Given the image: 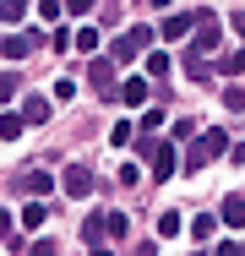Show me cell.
Returning a JSON list of instances; mask_svg holds the SVG:
<instances>
[{
  "instance_id": "6da1fadb",
  "label": "cell",
  "mask_w": 245,
  "mask_h": 256,
  "mask_svg": "<svg viewBox=\"0 0 245 256\" xmlns=\"http://www.w3.org/2000/svg\"><path fill=\"white\" fill-rule=\"evenodd\" d=\"M224 148H229V136H224V131H202V136L191 142V153H186V174H196L202 164H212Z\"/></svg>"
},
{
  "instance_id": "7a4b0ae2",
  "label": "cell",
  "mask_w": 245,
  "mask_h": 256,
  "mask_svg": "<svg viewBox=\"0 0 245 256\" xmlns=\"http://www.w3.org/2000/svg\"><path fill=\"white\" fill-rule=\"evenodd\" d=\"M147 44H152V28H131V33H120V38L109 44V60H114V66H126V60H136Z\"/></svg>"
},
{
  "instance_id": "3957f363",
  "label": "cell",
  "mask_w": 245,
  "mask_h": 256,
  "mask_svg": "<svg viewBox=\"0 0 245 256\" xmlns=\"http://www.w3.org/2000/svg\"><path fill=\"white\" fill-rule=\"evenodd\" d=\"M88 82H93L104 98H120V82H114V60L109 54H98V60H88Z\"/></svg>"
},
{
  "instance_id": "277c9868",
  "label": "cell",
  "mask_w": 245,
  "mask_h": 256,
  "mask_svg": "<svg viewBox=\"0 0 245 256\" xmlns=\"http://www.w3.org/2000/svg\"><path fill=\"white\" fill-rule=\"evenodd\" d=\"M60 186H66V196L88 202V196H93V169H88V164H66V180H60Z\"/></svg>"
},
{
  "instance_id": "5b68a950",
  "label": "cell",
  "mask_w": 245,
  "mask_h": 256,
  "mask_svg": "<svg viewBox=\"0 0 245 256\" xmlns=\"http://www.w3.org/2000/svg\"><path fill=\"white\" fill-rule=\"evenodd\" d=\"M147 169H152V180H169V174L180 169V153H174L169 142H152V158H147Z\"/></svg>"
},
{
  "instance_id": "8992f818",
  "label": "cell",
  "mask_w": 245,
  "mask_h": 256,
  "mask_svg": "<svg viewBox=\"0 0 245 256\" xmlns=\"http://www.w3.org/2000/svg\"><path fill=\"white\" fill-rule=\"evenodd\" d=\"M218 38H224L218 16H212V11H196V54H202V50H218Z\"/></svg>"
},
{
  "instance_id": "52a82bcc",
  "label": "cell",
  "mask_w": 245,
  "mask_h": 256,
  "mask_svg": "<svg viewBox=\"0 0 245 256\" xmlns=\"http://www.w3.org/2000/svg\"><path fill=\"white\" fill-rule=\"evenodd\" d=\"M44 44V33H11V38H0V54L6 60H22L28 50H38Z\"/></svg>"
},
{
  "instance_id": "ba28073f",
  "label": "cell",
  "mask_w": 245,
  "mask_h": 256,
  "mask_svg": "<svg viewBox=\"0 0 245 256\" xmlns=\"http://www.w3.org/2000/svg\"><path fill=\"white\" fill-rule=\"evenodd\" d=\"M16 191H28V196H33V202H38V196H44V191H54V174H44V169H28V174H22V180H16Z\"/></svg>"
},
{
  "instance_id": "9c48e42d",
  "label": "cell",
  "mask_w": 245,
  "mask_h": 256,
  "mask_svg": "<svg viewBox=\"0 0 245 256\" xmlns=\"http://www.w3.org/2000/svg\"><path fill=\"white\" fill-rule=\"evenodd\" d=\"M218 218H224L229 229H245V196H240V191H229V196H224V212H218Z\"/></svg>"
},
{
  "instance_id": "30bf717a",
  "label": "cell",
  "mask_w": 245,
  "mask_h": 256,
  "mask_svg": "<svg viewBox=\"0 0 245 256\" xmlns=\"http://www.w3.org/2000/svg\"><path fill=\"white\" fill-rule=\"evenodd\" d=\"M158 33H164V38H186V33H196V11H191V16H164Z\"/></svg>"
},
{
  "instance_id": "8fae6325",
  "label": "cell",
  "mask_w": 245,
  "mask_h": 256,
  "mask_svg": "<svg viewBox=\"0 0 245 256\" xmlns=\"http://www.w3.org/2000/svg\"><path fill=\"white\" fill-rule=\"evenodd\" d=\"M120 104H147V76H126L120 82Z\"/></svg>"
},
{
  "instance_id": "7c38bea8",
  "label": "cell",
  "mask_w": 245,
  "mask_h": 256,
  "mask_svg": "<svg viewBox=\"0 0 245 256\" xmlns=\"http://www.w3.org/2000/svg\"><path fill=\"white\" fill-rule=\"evenodd\" d=\"M22 120H28V126H44L49 120V98H28L22 104Z\"/></svg>"
},
{
  "instance_id": "4fadbf2b",
  "label": "cell",
  "mask_w": 245,
  "mask_h": 256,
  "mask_svg": "<svg viewBox=\"0 0 245 256\" xmlns=\"http://www.w3.org/2000/svg\"><path fill=\"white\" fill-rule=\"evenodd\" d=\"M22 126H28V120H22L16 109H6V114H0V136H6V142H16V136H22Z\"/></svg>"
},
{
  "instance_id": "5bb4252c",
  "label": "cell",
  "mask_w": 245,
  "mask_h": 256,
  "mask_svg": "<svg viewBox=\"0 0 245 256\" xmlns=\"http://www.w3.org/2000/svg\"><path fill=\"white\" fill-rule=\"evenodd\" d=\"M0 240L11 246V251H22V234H16V224H11V212L0 207Z\"/></svg>"
},
{
  "instance_id": "9a60e30c",
  "label": "cell",
  "mask_w": 245,
  "mask_h": 256,
  "mask_svg": "<svg viewBox=\"0 0 245 256\" xmlns=\"http://www.w3.org/2000/svg\"><path fill=\"white\" fill-rule=\"evenodd\" d=\"M44 218H49L44 202H28V207H22V224H28V229H44Z\"/></svg>"
},
{
  "instance_id": "2e32d148",
  "label": "cell",
  "mask_w": 245,
  "mask_h": 256,
  "mask_svg": "<svg viewBox=\"0 0 245 256\" xmlns=\"http://www.w3.org/2000/svg\"><path fill=\"white\" fill-rule=\"evenodd\" d=\"M212 229H218V218H207V212L191 218V240H212Z\"/></svg>"
},
{
  "instance_id": "e0dca14e",
  "label": "cell",
  "mask_w": 245,
  "mask_h": 256,
  "mask_svg": "<svg viewBox=\"0 0 245 256\" xmlns=\"http://www.w3.org/2000/svg\"><path fill=\"white\" fill-rule=\"evenodd\" d=\"M147 76H169V54H158V50L147 54Z\"/></svg>"
},
{
  "instance_id": "ac0fdd59",
  "label": "cell",
  "mask_w": 245,
  "mask_h": 256,
  "mask_svg": "<svg viewBox=\"0 0 245 256\" xmlns=\"http://www.w3.org/2000/svg\"><path fill=\"white\" fill-rule=\"evenodd\" d=\"M71 38H76V50H98V28H76Z\"/></svg>"
},
{
  "instance_id": "d6986e66",
  "label": "cell",
  "mask_w": 245,
  "mask_h": 256,
  "mask_svg": "<svg viewBox=\"0 0 245 256\" xmlns=\"http://www.w3.org/2000/svg\"><path fill=\"white\" fill-rule=\"evenodd\" d=\"M224 104H229V114H240V109H245V88H229V93H224Z\"/></svg>"
},
{
  "instance_id": "ffe728a7",
  "label": "cell",
  "mask_w": 245,
  "mask_h": 256,
  "mask_svg": "<svg viewBox=\"0 0 245 256\" xmlns=\"http://www.w3.org/2000/svg\"><path fill=\"white\" fill-rule=\"evenodd\" d=\"M104 224H109V234H126V229H131V218H126V212H109Z\"/></svg>"
},
{
  "instance_id": "44dd1931",
  "label": "cell",
  "mask_w": 245,
  "mask_h": 256,
  "mask_svg": "<svg viewBox=\"0 0 245 256\" xmlns=\"http://www.w3.org/2000/svg\"><path fill=\"white\" fill-rule=\"evenodd\" d=\"M158 234H180V212H164L158 218Z\"/></svg>"
},
{
  "instance_id": "7402d4cb",
  "label": "cell",
  "mask_w": 245,
  "mask_h": 256,
  "mask_svg": "<svg viewBox=\"0 0 245 256\" xmlns=\"http://www.w3.org/2000/svg\"><path fill=\"white\" fill-rule=\"evenodd\" d=\"M60 11H66V0H38V16H49V22H54Z\"/></svg>"
},
{
  "instance_id": "603a6c76",
  "label": "cell",
  "mask_w": 245,
  "mask_h": 256,
  "mask_svg": "<svg viewBox=\"0 0 245 256\" xmlns=\"http://www.w3.org/2000/svg\"><path fill=\"white\" fill-rule=\"evenodd\" d=\"M186 76H207V60L202 54H186Z\"/></svg>"
},
{
  "instance_id": "cb8c5ba5",
  "label": "cell",
  "mask_w": 245,
  "mask_h": 256,
  "mask_svg": "<svg viewBox=\"0 0 245 256\" xmlns=\"http://www.w3.org/2000/svg\"><path fill=\"white\" fill-rule=\"evenodd\" d=\"M224 71H234V76H245V50H234L229 60H224Z\"/></svg>"
},
{
  "instance_id": "d4e9b609",
  "label": "cell",
  "mask_w": 245,
  "mask_h": 256,
  "mask_svg": "<svg viewBox=\"0 0 245 256\" xmlns=\"http://www.w3.org/2000/svg\"><path fill=\"white\" fill-rule=\"evenodd\" d=\"M16 98V76H0V104H11Z\"/></svg>"
},
{
  "instance_id": "484cf974",
  "label": "cell",
  "mask_w": 245,
  "mask_h": 256,
  "mask_svg": "<svg viewBox=\"0 0 245 256\" xmlns=\"http://www.w3.org/2000/svg\"><path fill=\"white\" fill-rule=\"evenodd\" d=\"M212 256H245V246H234V240H224V246H218Z\"/></svg>"
},
{
  "instance_id": "4316f807",
  "label": "cell",
  "mask_w": 245,
  "mask_h": 256,
  "mask_svg": "<svg viewBox=\"0 0 245 256\" xmlns=\"http://www.w3.org/2000/svg\"><path fill=\"white\" fill-rule=\"evenodd\" d=\"M28 256H54V240H38V246H33Z\"/></svg>"
},
{
  "instance_id": "83f0119b",
  "label": "cell",
  "mask_w": 245,
  "mask_h": 256,
  "mask_svg": "<svg viewBox=\"0 0 245 256\" xmlns=\"http://www.w3.org/2000/svg\"><path fill=\"white\" fill-rule=\"evenodd\" d=\"M66 11H76V16H82V11H93V0H66Z\"/></svg>"
},
{
  "instance_id": "f1b7e54d",
  "label": "cell",
  "mask_w": 245,
  "mask_h": 256,
  "mask_svg": "<svg viewBox=\"0 0 245 256\" xmlns=\"http://www.w3.org/2000/svg\"><path fill=\"white\" fill-rule=\"evenodd\" d=\"M11 16H16V11H11V0H0V28H6Z\"/></svg>"
},
{
  "instance_id": "f546056e",
  "label": "cell",
  "mask_w": 245,
  "mask_h": 256,
  "mask_svg": "<svg viewBox=\"0 0 245 256\" xmlns=\"http://www.w3.org/2000/svg\"><path fill=\"white\" fill-rule=\"evenodd\" d=\"M229 158H234V164H245V142H240V148H229Z\"/></svg>"
},
{
  "instance_id": "4dcf8cb0",
  "label": "cell",
  "mask_w": 245,
  "mask_h": 256,
  "mask_svg": "<svg viewBox=\"0 0 245 256\" xmlns=\"http://www.w3.org/2000/svg\"><path fill=\"white\" fill-rule=\"evenodd\" d=\"M229 22H234V28H240V38H245V11H240V16H229Z\"/></svg>"
},
{
  "instance_id": "1f68e13d",
  "label": "cell",
  "mask_w": 245,
  "mask_h": 256,
  "mask_svg": "<svg viewBox=\"0 0 245 256\" xmlns=\"http://www.w3.org/2000/svg\"><path fill=\"white\" fill-rule=\"evenodd\" d=\"M93 256H109V251H98V246H93Z\"/></svg>"
},
{
  "instance_id": "d6a6232c",
  "label": "cell",
  "mask_w": 245,
  "mask_h": 256,
  "mask_svg": "<svg viewBox=\"0 0 245 256\" xmlns=\"http://www.w3.org/2000/svg\"><path fill=\"white\" fill-rule=\"evenodd\" d=\"M152 6H169V0H152Z\"/></svg>"
}]
</instances>
